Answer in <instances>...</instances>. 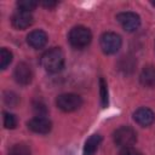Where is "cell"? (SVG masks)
Wrapping results in <instances>:
<instances>
[{
	"label": "cell",
	"mask_w": 155,
	"mask_h": 155,
	"mask_svg": "<svg viewBox=\"0 0 155 155\" xmlns=\"http://www.w3.org/2000/svg\"><path fill=\"white\" fill-rule=\"evenodd\" d=\"M151 4H153V5H154V6H155V1H153V2H151Z\"/></svg>",
	"instance_id": "cell-21"
},
{
	"label": "cell",
	"mask_w": 155,
	"mask_h": 155,
	"mask_svg": "<svg viewBox=\"0 0 155 155\" xmlns=\"http://www.w3.org/2000/svg\"><path fill=\"white\" fill-rule=\"evenodd\" d=\"M92 40V34L88 28L78 25L74 27L69 33V42L75 48H84L87 45H90Z\"/></svg>",
	"instance_id": "cell-2"
},
{
	"label": "cell",
	"mask_w": 155,
	"mask_h": 155,
	"mask_svg": "<svg viewBox=\"0 0 155 155\" xmlns=\"http://www.w3.org/2000/svg\"><path fill=\"white\" fill-rule=\"evenodd\" d=\"M133 119H134V121L137 124H139L140 126H144L145 127V126H150L154 122L155 114H154V111L151 109L143 107V108H139V109H137L134 111Z\"/></svg>",
	"instance_id": "cell-10"
},
{
	"label": "cell",
	"mask_w": 155,
	"mask_h": 155,
	"mask_svg": "<svg viewBox=\"0 0 155 155\" xmlns=\"http://www.w3.org/2000/svg\"><path fill=\"white\" fill-rule=\"evenodd\" d=\"M114 142L121 148H130L137 140L136 131L130 126H121L114 132Z\"/></svg>",
	"instance_id": "cell-3"
},
{
	"label": "cell",
	"mask_w": 155,
	"mask_h": 155,
	"mask_svg": "<svg viewBox=\"0 0 155 155\" xmlns=\"http://www.w3.org/2000/svg\"><path fill=\"white\" fill-rule=\"evenodd\" d=\"M12 62V53L11 51H8L7 48H1L0 51V68L1 69H6L7 65H10V63Z\"/></svg>",
	"instance_id": "cell-14"
},
{
	"label": "cell",
	"mask_w": 155,
	"mask_h": 155,
	"mask_svg": "<svg viewBox=\"0 0 155 155\" xmlns=\"http://www.w3.org/2000/svg\"><path fill=\"white\" fill-rule=\"evenodd\" d=\"M8 155H30V149L25 144H15L10 149Z\"/></svg>",
	"instance_id": "cell-15"
},
{
	"label": "cell",
	"mask_w": 155,
	"mask_h": 155,
	"mask_svg": "<svg viewBox=\"0 0 155 155\" xmlns=\"http://www.w3.org/2000/svg\"><path fill=\"white\" fill-rule=\"evenodd\" d=\"M121 44H122V41H121L120 35H117L116 33H113V31L104 33L101 36V40H99L101 48L107 54H114V53H116L120 50Z\"/></svg>",
	"instance_id": "cell-4"
},
{
	"label": "cell",
	"mask_w": 155,
	"mask_h": 155,
	"mask_svg": "<svg viewBox=\"0 0 155 155\" xmlns=\"http://www.w3.org/2000/svg\"><path fill=\"white\" fill-rule=\"evenodd\" d=\"M116 18H117L119 23L121 24V27H122L126 31H128V33L136 31V30L139 28V25H140V18H139V16H138L137 13H134V12H130V11H127V12H121V13L117 15Z\"/></svg>",
	"instance_id": "cell-6"
},
{
	"label": "cell",
	"mask_w": 155,
	"mask_h": 155,
	"mask_svg": "<svg viewBox=\"0 0 155 155\" xmlns=\"http://www.w3.org/2000/svg\"><path fill=\"white\" fill-rule=\"evenodd\" d=\"M119 155H143V154L130 147V148H122V150L119 153Z\"/></svg>",
	"instance_id": "cell-19"
},
{
	"label": "cell",
	"mask_w": 155,
	"mask_h": 155,
	"mask_svg": "<svg viewBox=\"0 0 155 155\" xmlns=\"http://www.w3.org/2000/svg\"><path fill=\"white\" fill-rule=\"evenodd\" d=\"M139 79H140L142 85H144L147 87L155 86V67H153V65L144 67L140 73Z\"/></svg>",
	"instance_id": "cell-13"
},
{
	"label": "cell",
	"mask_w": 155,
	"mask_h": 155,
	"mask_svg": "<svg viewBox=\"0 0 155 155\" xmlns=\"http://www.w3.org/2000/svg\"><path fill=\"white\" fill-rule=\"evenodd\" d=\"M27 42L33 48H42L47 42V34L44 30H33L27 36Z\"/></svg>",
	"instance_id": "cell-11"
},
{
	"label": "cell",
	"mask_w": 155,
	"mask_h": 155,
	"mask_svg": "<svg viewBox=\"0 0 155 155\" xmlns=\"http://www.w3.org/2000/svg\"><path fill=\"white\" fill-rule=\"evenodd\" d=\"M101 84V98H102V105L105 107L108 104V88H107V82L104 81V79L99 80Z\"/></svg>",
	"instance_id": "cell-18"
},
{
	"label": "cell",
	"mask_w": 155,
	"mask_h": 155,
	"mask_svg": "<svg viewBox=\"0 0 155 155\" xmlns=\"http://www.w3.org/2000/svg\"><path fill=\"white\" fill-rule=\"evenodd\" d=\"M33 23V15L28 11L18 10L12 16V24L17 29H25Z\"/></svg>",
	"instance_id": "cell-9"
},
{
	"label": "cell",
	"mask_w": 155,
	"mask_h": 155,
	"mask_svg": "<svg viewBox=\"0 0 155 155\" xmlns=\"http://www.w3.org/2000/svg\"><path fill=\"white\" fill-rule=\"evenodd\" d=\"M15 79L18 84L21 85H28L30 84L31 79H33V71H31V68L29 64L22 62V63H18L16 69H15Z\"/></svg>",
	"instance_id": "cell-8"
},
{
	"label": "cell",
	"mask_w": 155,
	"mask_h": 155,
	"mask_svg": "<svg viewBox=\"0 0 155 155\" xmlns=\"http://www.w3.org/2000/svg\"><path fill=\"white\" fill-rule=\"evenodd\" d=\"M102 142V136L101 134H92L86 142H85V145H84V151H82V155H94V153L98 150V147Z\"/></svg>",
	"instance_id": "cell-12"
},
{
	"label": "cell",
	"mask_w": 155,
	"mask_h": 155,
	"mask_svg": "<svg viewBox=\"0 0 155 155\" xmlns=\"http://www.w3.org/2000/svg\"><path fill=\"white\" fill-rule=\"evenodd\" d=\"M4 126L6 128H15L17 126V119L13 114H10V113H4Z\"/></svg>",
	"instance_id": "cell-17"
},
{
	"label": "cell",
	"mask_w": 155,
	"mask_h": 155,
	"mask_svg": "<svg viewBox=\"0 0 155 155\" xmlns=\"http://www.w3.org/2000/svg\"><path fill=\"white\" fill-rule=\"evenodd\" d=\"M17 6H18L19 10H22V11L31 12V11L38 6V2H36V1H33V0H19V1L17 2Z\"/></svg>",
	"instance_id": "cell-16"
},
{
	"label": "cell",
	"mask_w": 155,
	"mask_h": 155,
	"mask_svg": "<svg viewBox=\"0 0 155 155\" xmlns=\"http://www.w3.org/2000/svg\"><path fill=\"white\" fill-rule=\"evenodd\" d=\"M28 128L35 133H48L52 128V122L45 116H35L28 121Z\"/></svg>",
	"instance_id": "cell-7"
},
{
	"label": "cell",
	"mask_w": 155,
	"mask_h": 155,
	"mask_svg": "<svg viewBox=\"0 0 155 155\" xmlns=\"http://www.w3.org/2000/svg\"><path fill=\"white\" fill-rule=\"evenodd\" d=\"M41 65L48 73H58L64 67V53L59 47H53L41 56Z\"/></svg>",
	"instance_id": "cell-1"
},
{
	"label": "cell",
	"mask_w": 155,
	"mask_h": 155,
	"mask_svg": "<svg viewBox=\"0 0 155 155\" xmlns=\"http://www.w3.org/2000/svg\"><path fill=\"white\" fill-rule=\"evenodd\" d=\"M41 5H42V6H45V7L51 8V7H54V6L57 5V2H56V1H42V2H41Z\"/></svg>",
	"instance_id": "cell-20"
},
{
	"label": "cell",
	"mask_w": 155,
	"mask_h": 155,
	"mask_svg": "<svg viewBox=\"0 0 155 155\" xmlns=\"http://www.w3.org/2000/svg\"><path fill=\"white\" fill-rule=\"evenodd\" d=\"M56 104L61 110L70 113V111L78 110L81 107L82 99L80 96H78L75 93H63L57 97Z\"/></svg>",
	"instance_id": "cell-5"
}]
</instances>
